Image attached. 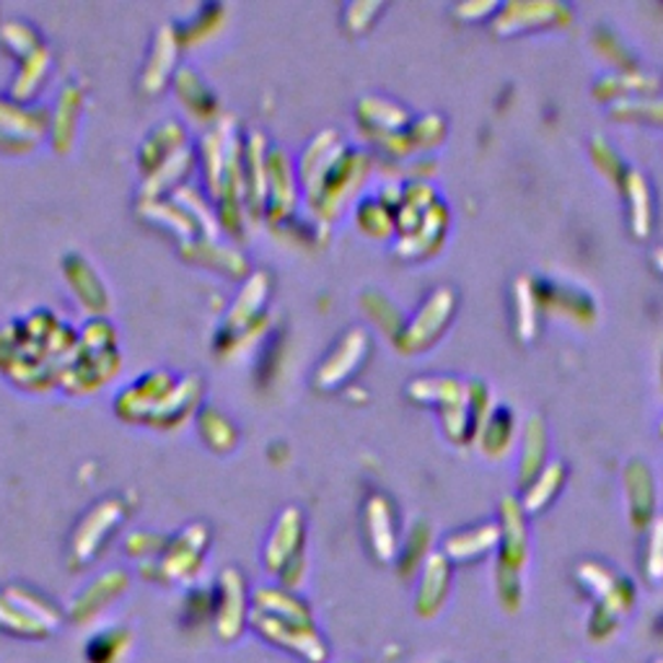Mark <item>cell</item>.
<instances>
[{"instance_id": "1", "label": "cell", "mask_w": 663, "mask_h": 663, "mask_svg": "<svg viewBox=\"0 0 663 663\" xmlns=\"http://www.w3.org/2000/svg\"><path fill=\"white\" fill-rule=\"evenodd\" d=\"M500 555L496 566V589L500 604L505 609L516 612L524 598V583L521 575L528 566V528L526 511L519 498L505 496L500 500Z\"/></svg>"}, {"instance_id": "2", "label": "cell", "mask_w": 663, "mask_h": 663, "mask_svg": "<svg viewBox=\"0 0 663 663\" xmlns=\"http://www.w3.org/2000/svg\"><path fill=\"white\" fill-rule=\"evenodd\" d=\"M573 21V9L560 0H508L490 19V32L500 37L534 30H557Z\"/></svg>"}, {"instance_id": "3", "label": "cell", "mask_w": 663, "mask_h": 663, "mask_svg": "<svg viewBox=\"0 0 663 663\" xmlns=\"http://www.w3.org/2000/svg\"><path fill=\"white\" fill-rule=\"evenodd\" d=\"M456 312V293L449 286L435 288L433 293L422 301L418 314L405 324L402 335L397 337V348L402 352H420L433 345L454 319Z\"/></svg>"}, {"instance_id": "4", "label": "cell", "mask_w": 663, "mask_h": 663, "mask_svg": "<svg viewBox=\"0 0 663 663\" xmlns=\"http://www.w3.org/2000/svg\"><path fill=\"white\" fill-rule=\"evenodd\" d=\"M537 283V299L542 312H552L560 316H568L570 322L581 324V327H589V324L596 322L598 316V306L596 299L583 288H578L573 283H566V280H534Z\"/></svg>"}, {"instance_id": "5", "label": "cell", "mask_w": 663, "mask_h": 663, "mask_svg": "<svg viewBox=\"0 0 663 663\" xmlns=\"http://www.w3.org/2000/svg\"><path fill=\"white\" fill-rule=\"evenodd\" d=\"M623 485L627 496V513H630V524L638 532H643L655 521V477L648 462L643 458H630L625 464Z\"/></svg>"}, {"instance_id": "6", "label": "cell", "mask_w": 663, "mask_h": 663, "mask_svg": "<svg viewBox=\"0 0 663 663\" xmlns=\"http://www.w3.org/2000/svg\"><path fill=\"white\" fill-rule=\"evenodd\" d=\"M578 578L585 589H591L598 598V606L609 609L612 615L623 617L632 609L635 589L627 578H619L609 568L598 566V562H583L578 566Z\"/></svg>"}, {"instance_id": "7", "label": "cell", "mask_w": 663, "mask_h": 663, "mask_svg": "<svg viewBox=\"0 0 663 663\" xmlns=\"http://www.w3.org/2000/svg\"><path fill=\"white\" fill-rule=\"evenodd\" d=\"M449 231V208L446 202H433L422 216V221L412 234L399 236L397 242V252L402 257H428V254L439 252V246L443 244V236Z\"/></svg>"}, {"instance_id": "8", "label": "cell", "mask_w": 663, "mask_h": 663, "mask_svg": "<svg viewBox=\"0 0 663 663\" xmlns=\"http://www.w3.org/2000/svg\"><path fill=\"white\" fill-rule=\"evenodd\" d=\"M619 195L625 197L627 213H630V229L635 239H648L653 234V193L651 182L638 168H627V176L619 187Z\"/></svg>"}, {"instance_id": "9", "label": "cell", "mask_w": 663, "mask_h": 663, "mask_svg": "<svg viewBox=\"0 0 663 663\" xmlns=\"http://www.w3.org/2000/svg\"><path fill=\"white\" fill-rule=\"evenodd\" d=\"M661 75L648 73V70H615L606 73L594 83V96L602 102H617L627 96H653L661 89Z\"/></svg>"}, {"instance_id": "10", "label": "cell", "mask_w": 663, "mask_h": 663, "mask_svg": "<svg viewBox=\"0 0 663 663\" xmlns=\"http://www.w3.org/2000/svg\"><path fill=\"white\" fill-rule=\"evenodd\" d=\"M511 309H513V335L519 342L528 345L539 332V299L537 283L528 275H519L511 283Z\"/></svg>"}, {"instance_id": "11", "label": "cell", "mask_w": 663, "mask_h": 663, "mask_svg": "<svg viewBox=\"0 0 663 663\" xmlns=\"http://www.w3.org/2000/svg\"><path fill=\"white\" fill-rule=\"evenodd\" d=\"M547 451H549V433L547 422L542 415H528L524 426V439H521V454H519V482L526 485L534 477H539V472L547 467Z\"/></svg>"}, {"instance_id": "12", "label": "cell", "mask_w": 663, "mask_h": 663, "mask_svg": "<svg viewBox=\"0 0 663 663\" xmlns=\"http://www.w3.org/2000/svg\"><path fill=\"white\" fill-rule=\"evenodd\" d=\"M500 545V524L496 521H488V524H479L472 528H464V532L451 534L443 545V555L449 557L451 562H469L475 557L488 555L490 549H496Z\"/></svg>"}, {"instance_id": "13", "label": "cell", "mask_w": 663, "mask_h": 663, "mask_svg": "<svg viewBox=\"0 0 663 663\" xmlns=\"http://www.w3.org/2000/svg\"><path fill=\"white\" fill-rule=\"evenodd\" d=\"M451 585V560L443 552L428 557L426 568H422L420 594H418V612L422 617H433L441 609L449 596Z\"/></svg>"}, {"instance_id": "14", "label": "cell", "mask_w": 663, "mask_h": 663, "mask_svg": "<svg viewBox=\"0 0 663 663\" xmlns=\"http://www.w3.org/2000/svg\"><path fill=\"white\" fill-rule=\"evenodd\" d=\"M568 477V467L566 462L560 458H552L547 462V467L539 472V477H534L532 482L524 488V498H521V505H524L526 513H542L545 508L552 503L557 498V492L562 490Z\"/></svg>"}, {"instance_id": "15", "label": "cell", "mask_w": 663, "mask_h": 663, "mask_svg": "<svg viewBox=\"0 0 663 663\" xmlns=\"http://www.w3.org/2000/svg\"><path fill=\"white\" fill-rule=\"evenodd\" d=\"M369 350V337L363 329H350V335L340 342V348L335 350V356L324 363V371H319V381L324 386H335L340 381L358 369L361 358Z\"/></svg>"}, {"instance_id": "16", "label": "cell", "mask_w": 663, "mask_h": 663, "mask_svg": "<svg viewBox=\"0 0 663 663\" xmlns=\"http://www.w3.org/2000/svg\"><path fill=\"white\" fill-rule=\"evenodd\" d=\"M410 397L422 405H439V410L449 405L467 402V381H458L454 376H426L415 379L407 386Z\"/></svg>"}, {"instance_id": "17", "label": "cell", "mask_w": 663, "mask_h": 663, "mask_svg": "<svg viewBox=\"0 0 663 663\" xmlns=\"http://www.w3.org/2000/svg\"><path fill=\"white\" fill-rule=\"evenodd\" d=\"M513 441H516V418H513V412L508 410V407L498 405L496 410L490 412V418L482 426V430H479L477 435L479 449L492 458H500L508 454Z\"/></svg>"}, {"instance_id": "18", "label": "cell", "mask_w": 663, "mask_h": 663, "mask_svg": "<svg viewBox=\"0 0 663 663\" xmlns=\"http://www.w3.org/2000/svg\"><path fill=\"white\" fill-rule=\"evenodd\" d=\"M361 117L365 125L373 127V136L379 132H402L410 127V112L399 107L397 102H386V98L369 96L361 102Z\"/></svg>"}, {"instance_id": "19", "label": "cell", "mask_w": 663, "mask_h": 663, "mask_svg": "<svg viewBox=\"0 0 663 663\" xmlns=\"http://www.w3.org/2000/svg\"><path fill=\"white\" fill-rule=\"evenodd\" d=\"M609 115L632 125L663 127V96H627L609 104Z\"/></svg>"}, {"instance_id": "20", "label": "cell", "mask_w": 663, "mask_h": 663, "mask_svg": "<svg viewBox=\"0 0 663 663\" xmlns=\"http://www.w3.org/2000/svg\"><path fill=\"white\" fill-rule=\"evenodd\" d=\"M594 47L604 60H609L617 70H640V60L635 49L609 26H596Z\"/></svg>"}, {"instance_id": "21", "label": "cell", "mask_w": 663, "mask_h": 663, "mask_svg": "<svg viewBox=\"0 0 663 663\" xmlns=\"http://www.w3.org/2000/svg\"><path fill=\"white\" fill-rule=\"evenodd\" d=\"M369 526H371V537L373 545H376L379 555L384 560H389L394 555V547H397V539H394V519H392V508L384 498H373L369 503Z\"/></svg>"}, {"instance_id": "22", "label": "cell", "mask_w": 663, "mask_h": 663, "mask_svg": "<svg viewBox=\"0 0 663 663\" xmlns=\"http://www.w3.org/2000/svg\"><path fill=\"white\" fill-rule=\"evenodd\" d=\"M589 151H591V161H594V166L602 172V176H606V179H609L617 189L623 187L627 168L630 166H627L625 159L619 156L617 148L612 146L604 136H594L589 143Z\"/></svg>"}, {"instance_id": "23", "label": "cell", "mask_w": 663, "mask_h": 663, "mask_svg": "<svg viewBox=\"0 0 663 663\" xmlns=\"http://www.w3.org/2000/svg\"><path fill=\"white\" fill-rule=\"evenodd\" d=\"M467 407H469V422H472V441H477L479 430L488 422L490 412L496 410L492 405V394L482 379L467 381Z\"/></svg>"}, {"instance_id": "24", "label": "cell", "mask_w": 663, "mask_h": 663, "mask_svg": "<svg viewBox=\"0 0 663 663\" xmlns=\"http://www.w3.org/2000/svg\"><path fill=\"white\" fill-rule=\"evenodd\" d=\"M407 132H410L412 148H433L446 138V119H443L439 112H428V115L415 119V123L407 127Z\"/></svg>"}, {"instance_id": "25", "label": "cell", "mask_w": 663, "mask_h": 663, "mask_svg": "<svg viewBox=\"0 0 663 663\" xmlns=\"http://www.w3.org/2000/svg\"><path fill=\"white\" fill-rule=\"evenodd\" d=\"M645 575L651 583L663 581V516L655 519L648 526V542H645Z\"/></svg>"}, {"instance_id": "26", "label": "cell", "mask_w": 663, "mask_h": 663, "mask_svg": "<svg viewBox=\"0 0 663 663\" xmlns=\"http://www.w3.org/2000/svg\"><path fill=\"white\" fill-rule=\"evenodd\" d=\"M365 306L371 309V314L376 316V322L384 327L389 335L397 340V337L402 335V329H405V316L399 314V309L394 306V303L386 299V295H379V293H369L365 295Z\"/></svg>"}, {"instance_id": "27", "label": "cell", "mask_w": 663, "mask_h": 663, "mask_svg": "<svg viewBox=\"0 0 663 663\" xmlns=\"http://www.w3.org/2000/svg\"><path fill=\"white\" fill-rule=\"evenodd\" d=\"M361 225L369 234L376 236H386L394 229V210L389 206H384L381 200H365L361 206Z\"/></svg>"}, {"instance_id": "28", "label": "cell", "mask_w": 663, "mask_h": 663, "mask_svg": "<svg viewBox=\"0 0 663 663\" xmlns=\"http://www.w3.org/2000/svg\"><path fill=\"white\" fill-rule=\"evenodd\" d=\"M428 537H430V532H428V526H426V524H420V526H415V528H412L410 547H407V557H405V560H407V568L418 566V562H420V557L426 555Z\"/></svg>"}, {"instance_id": "29", "label": "cell", "mask_w": 663, "mask_h": 663, "mask_svg": "<svg viewBox=\"0 0 663 663\" xmlns=\"http://www.w3.org/2000/svg\"><path fill=\"white\" fill-rule=\"evenodd\" d=\"M498 9L500 5L496 3V0H485V3H462L458 9H454V13H458V16L467 19V21H475V19L496 16Z\"/></svg>"}, {"instance_id": "30", "label": "cell", "mask_w": 663, "mask_h": 663, "mask_svg": "<svg viewBox=\"0 0 663 663\" xmlns=\"http://www.w3.org/2000/svg\"><path fill=\"white\" fill-rule=\"evenodd\" d=\"M651 263H653L655 270L663 275V246H655V249L651 252Z\"/></svg>"}, {"instance_id": "31", "label": "cell", "mask_w": 663, "mask_h": 663, "mask_svg": "<svg viewBox=\"0 0 663 663\" xmlns=\"http://www.w3.org/2000/svg\"><path fill=\"white\" fill-rule=\"evenodd\" d=\"M661 389H663V361H661Z\"/></svg>"}, {"instance_id": "32", "label": "cell", "mask_w": 663, "mask_h": 663, "mask_svg": "<svg viewBox=\"0 0 663 663\" xmlns=\"http://www.w3.org/2000/svg\"><path fill=\"white\" fill-rule=\"evenodd\" d=\"M659 430H661V435H663V420H661V428Z\"/></svg>"}, {"instance_id": "33", "label": "cell", "mask_w": 663, "mask_h": 663, "mask_svg": "<svg viewBox=\"0 0 663 663\" xmlns=\"http://www.w3.org/2000/svg\"><path fill=\"white\" fill-rule=\"evenodd\" d=\"M655 663H663V661H655Z\"/></svg>"}]
</instances>
